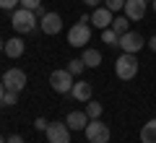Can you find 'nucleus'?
I'll return each instance as SVG.
<instances>
[{
  "label": "nucleus",
  "instance_id": "23",
  "mask_svg": "<svg viewBox=\"0 0 156 143\" xmlns=\"http://www.w3.org/2000/svg\"><path fill=\"white\" fill-rule=\"evenodd\" d=\"M21 5V0H0V11H16Z\"/></svg>",
  "mask_w": 156,
  "mask_h": 143
},
{
  "label": "nucleus",
  "instance_id": "16",
  "mask_svg": "<svg viewBox=\"0 0 156 143\" xmlns=\"http://www.w3.org/2000/svg\"><path fill=\"white\" fill-rule=\"evenodd\" d=\"M140 143H156V120H148L140 127Z\"/></svg>",
  "mask_w": 156,
  "mask_h": 143
},
{
  "label": "nucleus",
  "instance_id": "24",
  "mask_svg": "<svg viewBox=\"0 0 156 143\" xmlns=\"http://www.w3.org/2000/svg\"><path fill=\"white\" fill-rule=\"evenodd\" d=\"M39 5H42V0H21V8H26V11H34Z\"/></svg>",
  "mask_w": 156,
  "mask_h": 143
},
{
  "label": "nucleus",
  "instance_id": "13",
  "mask_svg": "<svg viewBox=\"0 0 156 143\" xmlns=\"http://www.w3.org/2000/svg\"><path fill=\"white\" fill-rule=\"evenodd\" d=\"M65 125L70 127V130H86V125H89V115H86V112H68Z\"/></svg>",
  "mask_w": 156,
  "mask_h": 143
},
{
  "label": "nucleus",
  "instance_id": "30",
  "mask_svg": "<svg viewBox=\"0 0 156 143\" xmlns=\"http://www.w3.org/2000/svg\"><path fill=\"white\" fill-rule=\"evenodd\" d=\"M3 96H5V86H3V81H0V102H3Z\"/></svg>",
  "mask_w": 156,
  "mask_h": 143
},
{
  "label": "nucleus",
  "instance_id": "31",
  "mask_svg": "<svg viewBox=\"0 0 156 143\" xmlns=\"http://www.w3.org/2000/svg\"><path fill=\"white\" fill-rule=\"evenodd\" d=\"M5 50V39H0V52Z\"/></svg>",
  "mask_w": 156,
  "mask_h": 143
},
{
  "label": "nucleus",
  "instance_id": "14",
  "mask_svg": "<svg viewBox=\"0 0 156 143\" xmlns=\"http://www.w3.org/2000/svg\"><path fill=\"white\" fill-rule=\"evenodd\" d=\"M23 47H26V44H23V39L21 37H13V39H5V55L8 57H13V60H16V57H21L23 55Z\"/></svg>",
  "mask_w": 156,
  "mask_h": 143
},
{
  "label": "nucleus",
  "instance_id": "2",
  "mask_svg": "<svg viewBox=\"0 0 156 143\" xmlns=\"http://www.w3.org/2000/svg\"><path fill=\"white\" fill-rule=\"evenodd\" d=\"M115 73H117L120 81H133V78L138 76V57L122 52V55L115 60Z\"/></svg>",
  "mask_w": 156,
  "mask_h": 143
},
{
  "label": "nucleus",
  "instance_id": "32",
  "mask_svg": "<svg viewBox=\"0 0 156 143\" xmlns=\"http://www.w3.org/2000/svg\"><path fill=\"white\" fill-rule=\"evenodd\" d=\"M0 143H5V138H3V135H0Z\"/></svg>",
  "mask_w": 156,
  "mask_h": 143
},
{
  "label": "nucleus",
  "instance_id": "22",
  "mask_svg": "<svg viewBox=\"0 0 156 143\" xmlns=\"http://www.w3.org/2000/svg\"><path fill=\"white\" fill-rule=\"evenodd\" d=\"M104 8H109L112 13H117V11L125 8V0H104Z\"/></svg>",
  "mask_w": 156,
  "mask_h": 143
},
{
  "label": "nucleus",
  "instance_id": "26",
  "mask_svg": "<svg viewBox=\"0 0 156 143\" xmlns=\"http://www.w3.org/2000/svg\"><path fill=\"white\" fill-rule=\"evenodd\" d=\"M34 16H37L39 21H42V18L47 16V11H44V8H42V5H39V8H34Z\"/></svg>",
  "mask_w": 156,
  "mask_h": 143
},
{
  "label": "nucleus",
  "instance_id": "6",
  "mask_svg": "<svg viewBox=\"0 0 156 143\" xmlns=\"http://www.w3.org/2000/svg\"><path fill=\"white\" fill-rule=\"evenodd\" d=\"M68 42H70L73 47H89V42H91V26L78 21L76 26L68 29Z\"/></svg>",
  "mask_w": 156,
  "mask_h": 143
},
{
  "label": "nucleus",
  "instance_id": "12",
  "mask_svg": "<svg viewBox=\"0 0 156 143\" xmlns=\"http://www.w3.org/2000/svg\"><path fill=\"white\" fill-rule=\"evenodd\" d=\"M91 94H94V88H91L89 81H76V83H73V88H70V96L76 102H89Z\"/></svg>",
  "mask_w": 156,
  "mask_h": 143
},
{
  "label": "nucleus",
  "instance_id": "21",
  "mask_svg": "<svg viewBox=\"0 0 156 143\" xmlns=\"http://www.w3.org/2000/svg\"><path fill=\"white\" fill-rule=\"evenodd\" d=\"M16 102H18V94H16V91H5V96H3L0 107H13Z\"/></svg>",
  "mask_w": 156,
  "mask_h": 143
},
{
  "label": "nucleus",
  "instance_id": "33",
  "mask_svg": "<svg viewBox=\"0 0 156 143\" xmlns=\"http://www.w3.org/2000/svg\"><path fill=\"white\" fill-rule=\"evenodd\" d=\"M154 11H156V0H154Z\"/></svg>",
  "mask_w": 156,
  "mask_h": 143
},
{
  "label": "nucleus",
  "instance_id": "3",
  "mask_svg": "<svg viewBox=\"0 0 156 143\" xmlns=\"http://www.w3.org/2000/svg\"><path fill=\"white\" fill-rule=\"evenodd\" d=\"M73 78H76V76H73L68 68H60V70H52L50 73V86L55 88L57 94H70L73 83H76Z\"/></svg>",
  "mask_w": 156,
  "mask_h": 143
},
{
  "label": "nucleus",
  "instance_id": "20",
  "mask_svg": "<svg viewBox=\"0 0 156 143\" xmlns=\"http://www.w3.org/2000/svg\"><path fill=\"white\" fill-rule=\"evenodd\" d=\"M68 70H70L73 76H81V73L86 70V65H83V60H68Z\"/></svg>",
  "mask_w": 156,
  "mask_h": 143
},
{
  "label": "nucleus",
  "instance_id": "10",
  "mask_svg": "<svg viewBox=\"0 0 156 143\" xmlns=\"http://www.w3.org/2000/svg\"><path fill=\"white\" fill-rule=\"evenodd\" d=\"M39 29L47 34V37H55V34H60L62 31V16L60 13H55V11H50L42 21H39Z\"/></svg>",
  "mask_w": 156,
  "mask_h": 143
},
{
  "label": "nucleus",
  "instance_id": "8",
  "mask_svg": "<svg viewBox=\"0 0 156 143\" xmlns=\"http://www.w3.org/2000/svg\"><path fill=\"white\" fill-rule=\"evenodd\" d=\"M47 141L50 143H70V127L65 125V122H50L47 125Z\"/></svg>",
  "mask_w": 156,
  "mask_h": 143
},
{
  "label": "nucleus",
  "instance_id": "15",
  "mask_svg": "<svg viewBox=\"0 0 156 143\" xmlns=\"http://www.w3.org/2000/svg\"><path fill=\"white\" fill-rule=\"evenodd\" d=\"M86 68H99L101 65V52L94 50V47H83V55H81Z\"/></svg>",
  "mask_w": 156,
  "mask_h": 143
},
{
  "label": "nucleus",
  "instance_id": "11",
  "mask_svg": "<svg viewBox=\"0 0 156 143\" xmlns=\"http://www.w3.org/2000/svg\"><path fill=\"white\" fill-rule=\"evenodd\" d=\"M112 21H115V16H112L109 8H94V13H91V26L104 31V29L112 26Z\"/></svg>",
  "mask_w": 156,
  "mask_h": 143
},
{
  "label": "nucleus",
  "instance_id": "28",
  "mask_svg": "<svg viewBox=\"0 0 156 143\" xmlns=\"http://www.w3.org/2000/svg\"><path fill=\"white\" fill-rule=\"evenodd\" d=\"M83 3H86L89 8H99V3H101V0H83Z\"/></svg>",
  "mask_w": 156,
  "mask_h": 143
},
{
  "label": "nucleus",
  "instance_id": "19",
  "mask_svg": "<svg viewBox=\"0 0 156 143\" xmlns=\"http://www.w3.org/2000/svg\"><path fill=\"white\" fill-rule=\"evenodd\" d=\"M101 112H104V107L99 104V102H86V115H89V120H99L101 117Z\"/></svg>",
  "mask_w": 156,
  "mask_h": 143
},
{
  "label": "nucleus",
  "instance_id": "29",
  "mask_svg": "<svg viewBox=\"0 0 156 143\" xmlns=\"http://www.w3.org/2000/svg\"><path fill=\"white\" fill-rule=\"evenodd\" d=\"M148 47H151V52H156V37H151V42H148Z\"/></svg>",
  "mask_w": 156,
  "mask_h": 143
},
{
  "label": "nucleus",
  "instance_id": "1",
  "mask_svg": "<svg viewBox=\"0 0 156 143\" xmlns=\"http://www.w3.org/2000/svg\"><path fill=\"white\" fill-rule=\"evenodd\" d=\"M39 18L34 16V11H26V8H16L11 18V26L16 29V34H31L37 29Z\"/></svg>",
  "mask_w": 156,
  "mask_h": 143
},
{
  "label": "nucleus",
  "instance_id": "5",
  "mask_svg": "<svg viewBox=\"0 0 156 143\" xmlns=\"http://www.w3.org/2000/svg\"><path fill=\"white\" fill-rule=\"evenodd\" d=\"M3 86H5V91L21 94L23 88H26V73H23L21 68H8L5 76H3Z\"/></svg>",
  "mask_w": 156,
  "mask_h": 143
},
{
  "label": "nucleus",
  "instance_id": "7",
  "mask_svg": "<svg viewBox=\"0 0 156 143\" xmlns=\"http://www.w3.org/2000/svg\"><path fill=\"white\" fill-rule=\"evenodd\" d=\"M143 47H146V39L140 37L138 31H125L122 37H120V50L128 52V55H138Z\"/></svg>",
  "mask_w": 156,
  "mask_h": 143
},
{
  "label": "nucleus",
  "instance_id": "18",
  "mask_svg": "<svg viewBox=\"0 0 156 143\" xmlns=\"http://www.w3.org/2000/svg\"><path fill=\"white\" fill-rule=\"evenodd\" d=\"M112 29H115V31L122 37L125 31H130V18H128V16H117L115 21H112Z\"/></svg>",
  "mask_w": 156,
  "mask_h": 143
},
{
  "label": "nucleus",
  "instance_id": "9",
  "mask_svg": "<svg viewBox=\"0 0 156 143\" xmlns=\"http://www.w3.org/2000/svg\"><path fill=\"white\" fill-rule=\"evenodd\" d=\"M146 11H148V0H125V8H122V13L130 21H143Z\"/></svg>",
  "mask_w": 156,
  "mask_h": 143
},
{
  "label": "nucleus",
  "instance_id": "17",
  "mask_svg": "<svg viewBox=\"0 0 156 143\" xmlns=\"http://www.w3.org/2000/svg\"><path fill=\"white\" fill-rule=\"evenodd\" d=\"M101 42H104L107 47H120V34L109 26V29H104V31H101Z\"/></svg>",
  "mask_w": 156,
  "mask_h": 143
},
{
  "label": "nucleus",
  "instance_id": "4",
  "mask_svg": "<svg viewBox=\"0 0 156 143\" xmlns=\"http://www.w3.org/2000/svg\"><path fill=\"white\" fill-rule=\"evenodd\" d=\"M86 141L89 143H109V125H104L101 120H89V125H86Z\"/></svg>",
  "mask_w": 156,
  "mask_h": 143
},
{
  "label": "nucleus",
  "instance_id": "25",
  "mask_svg": "<svg viewBox=\"0 0 156 143\" xmlns=\"http://www.w3.org/2000/svg\"><path fill=\"white\" fill-rule=\"evenodd\" d=\"M47 125H50V122H47L44 117H37V120H34V127H37L39 133H44V130H47Z\"/></svg>",
  "mask_w": 156,
  "mask_h": 143
},
{
  "label": "nucleus",
  "instance_id": "27",
  "mask_svg": "<svg viewBox=\"0 0 156 143\" xmlns=\"http://www.w3.org/2000/svg\"><path fill=\"white\" fill-rule=\"evenodd\" d=\"M5 143H23V138H21V135H11Z\"/></svg>",
  "mask_w": 156,
  "mask_h": 143
}]
</instances>
